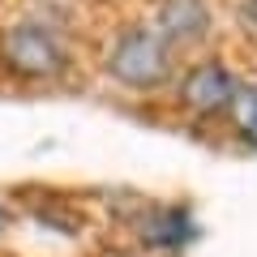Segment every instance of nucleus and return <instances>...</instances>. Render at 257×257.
<instances>
[{"instance_id": "f257e3e1", "label": "nucleus", "mask_w": 257, "mask_h": 257, "mask_svg": "<svg viewBox=\"0 0 257 257\" xmlns=\"http://www.w3.org/2000/svg\"><path fill=\"white\" fill-rule=\"evenodd\" d=\"M103 73L133 94H150L176 77V52L155 35V26H124L103 56Z\"/></svg>"}, {"instance_id": "1a4fd4ad", "label": "nucleus", "mask_w": 257, "mask_h": 257, "mask_svg": "<svg viewBox=\"0 0 257 257\" xmlns=\"http://www.w3.org/2000/svg\"><path fill=\"white\" fill-rule=\"evenodd\" d=\"M103 257H142V253H133V248H111V253H103Z\"/></svg>"}, {"instance_id": "39448f33", "label": "nucleus", "mask_w": 257, "mask_h": 257, "mask_svg": "<svg viewBox=\"0 0 257 257\" xmlns=\"http://www.w3.org/2000/svg\"><path fill=\"white\" fill-rule=\"evenodd\" d=\"M214 30V13L206 0H159L155 9V35L163 39L172 52L184 47H202Z\"/></svg>"}, {"instance_id": "423d86ee", "label": "nucleus", "mask_w": 257, "mask_h": 257, "mask_svg": "<svg viewBox=\"0 0 257 257\" xmlns=\"http://www.w3.org/2000/svg\"><path fill=\"white\" fill-rule=\"evenodd\" d=\"M227 120H231V128H236V138L257 150V82H236Z\"/></svg>"}, {"instance_id": "20e7f679", "label": "nucleus", "mask_w": 257, "mask_h": 257, "mask_svg": "<svg viewBox=\"0 0 257 257\" xmlns=\"http://www.w3.org/2000/svg\"><path fill=\"white\" fill-rule=\"evenodd\" d=\"M133 236H138L142 253H180V248H189L202 236V227H197L189 206L155 202V206H142L138 223H133Z\"/></svg>"}, {"instance_id": "7ed1b4c3", "label": "nucleus", "mask_w": 257, "mask_h": 257, "mask_svg": "<svg viewBox=\"0 0 257 257\" xmlns=\"http://www.w3.org/2000/svg\"><path fill=\"white\" fill-rule=\"evenodd\" d=\"M240 77L231 73L223 60H197L180 73V86H176V103H180L189 116L197 120H214V116H227L231 107V94H236Z\"/></svg>"}, {"instance_id": "6e6552de", "label": "nucleus", "mask_w": 257, "mask_h": 257, "mask_svg": "<svg viewBox=\"0 0 257 257\" xmlns=\"http://www.w3.org/2000/svg\"><path fill=\"white\" fill-rule=\"evenodd\" d=\"M9 227H13V206H9V197H0V240H5Z\"/></svg>"}, {"instance_id": "0eeeda50", "label": "nucleus", "mask_w": 257, "mask_h": 257, "mask_svg": "<svg viewBox=\"0 0 257 257\" xmlns=\"http://www.w3.org/2000/svg\"><path fill=\"white\" fill-rule=\"evenodd\" d=\"M231 18H236L240 35L257 43V0H231Z\"/></svg>"}, {"instance_id": "f03ea898", "label": "nucleus", "mask_w": 257, "mask_h": 257, "mask_svg": "<svg viewBox=\"0 0 257 257\" xmlns=\"http://www.w3.org/2000/svg\"><path fill=\"white\" fill-rule=\"evenodd\" d=\"M0 69L18 82H60L69 73V47L47 22H9L0 30Z\"/></svg>"}]
</instances>
